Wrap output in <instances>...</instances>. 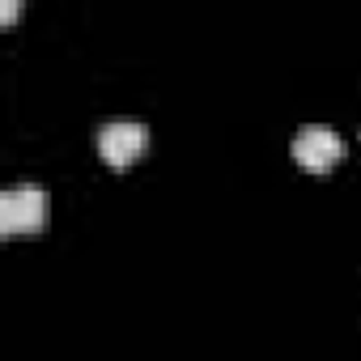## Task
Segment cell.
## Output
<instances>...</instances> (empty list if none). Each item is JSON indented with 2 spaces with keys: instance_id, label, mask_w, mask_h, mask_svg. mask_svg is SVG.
<instances>
[{
  "instance_id": "obj_2",
  "label": "cell",
  "mask_w": 361,
  "mask_h": 361,
  "mask_svg": "<svg viewBox=\"0 0 361 361\" xmlns=\"http://www.w3.org/2000/svg\"><path fill=\"white\" fill-rule=\"evenodd\" d=\"M145 145H149V132H145V123H136V119H111V123L98 128V149H102V157H106L111 166L136 161V157L145 153Z\"/></svg>"
},
{
  "instance_id": "obj_3",
  "label": "cell",
  "mask_w": 361,
  "mask_h": 361,
  "mask_svg": "<svg viewBox=\"0 0 361 361\" xmlns=\"http://www.w3.org/2000/svg\"><path fill=\"white\" fill-rule=\"evenodd\" d=\"M293 157L298 166L306 170H327L344 157V140L327 128V123H306L298 136H293Z\"/></svg>"
},
{
  "instance_id": "obj_1",
  "label": "cell",
  "mask_w": 361,
  "mask_h": 361,
  "mask_svg": "<svg viewBox=\"0 0 361 361\" xmlns=\"http://www.w3.org/2000/svg\"><path fill=\"white\" fill-rule=\"evenodd\" d=\"M47 221V192L35 183H18L0 196V230L5 234H35Z\"/></svg>"
}]
</instances>
